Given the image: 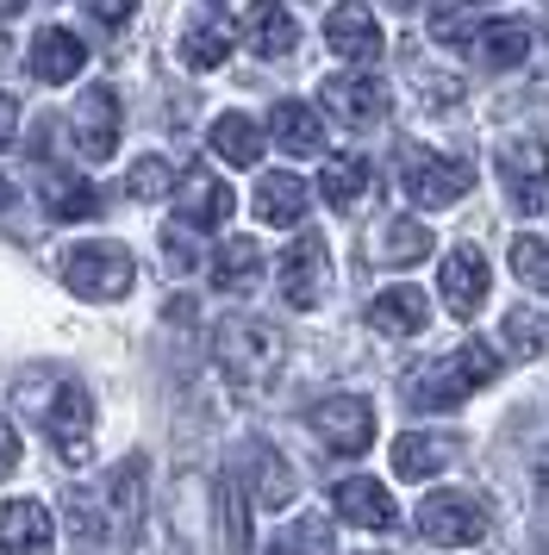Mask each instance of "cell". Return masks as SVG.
<instances>
[{
    "label": "cell",
    "mask_w": 549,
    "mask_h": 555,
    "mask_svg": "<svg viewBox=\"0 0 549 555\" xmlns=\"http://www.w3.org/2000/svg\"><path fill=\"white\" fill-rule=\"evenodd\" d=\"M13 131H20V101H13V94H0V151L13 144Z\"/></svg>",
    "instance_id": "60d3db41"
},
{
    "label": "cell",
    "mask_w": 549,
    "mask_h": 555,
    "mask_svg": "<svg viewBox=\"0 0 549 555\" xmlns=\"http://www.w3.org/2000/svg\"><path fill=\"white\" fill-rule=\"evenodd\" d=\"M424 319H431V300H424L419 287H381L369 300V325L381 337H419Z\"/></svg>",
    "instance_id": "7402d4cb"
},
{
    "label": "cell",
    "mask_w": 549,
    "mask_h": 555,
    "mask_svg": "<svg viewBox=\"0 0 549 555\" xmlns=\"http://www.w3.org/2000/svg\"><path fill=\"white\" fill-rule=\"evenodd\" d=\"M63 518H69V530H75V537H88V543H100V537L113 530L106 505L88 500V493H63Z\"/></svg>",
    "instance_id": "8d00e7d4"
},
{
    "label": "cell",
    "mask_w": 549,
    "mask_h": 555,
    "mask_svg": "<svg viewBox=\"0 0 549 555\" xmlns=\"http://www.w3.org/2000/svg\"><path fill=\"white\" fill-rule=\"evenodd\" d=\"M94 20H100V26H125V20H131V7H113V0H100Z\"/></svg>",
    "instance_id": "b9f144b4"
},
{
    "label": "cell",
    "mask_w": 549,
    "mask_h": 555,
    "mask_svg": "<svg viewBox=\"0 0 549 555\" xmlns=\"http://www.w3.org/2000/svg\"><path fill=\"white\" fill-rule=\"evenodd\" d=\"M20 400L38 412L44 437L56 443L63 462H81L88 455V437H94V400L81 380H56V375H25L20 380Z\"/></svg>",
    "instance_id": "3957f363"
},
{
    "label": "cell",
    "mask_w": 549,
    "mask_h": 555,
    "mask_svg": "<svg viewBox=\"0 0 549 555\" xmlns=\"http://www.w3.org/2000/svg\"><path fill=\"white\" fill-rule=\"evenodd\" d=\"M306 425H312V437L331 455H362L374 443V405L356 400V393H331V400H319L306 412Z\"/></svg>",
    "instance_id": "ba28073f"
},
{
    "label": "cell",
    "mask_w": 549,
    "mask_h": 555,
    "mask_svg": "<svg viewBox=\"0 0 549 555\" xmlns=\"http://www.w3.org/2000/svg\"><path fill=\"white\" fill-rule=\"evenodd\" d=\"M324 44L344 56V63H356V69H369L374 56H381V26H374V13L369 7H337L331 20H324Z\"/></svg>",
    "instance_id": "e0dca14e"
},
{
    "label": "cell",
    "mask_w": 549,
    "mask_h": 555,
    "mask_svg": "<svg viewBox=\"0 0 549 555\" xmlns=\"http://www.w3.org/2000/svg\"><path fill=\"white\" fill-rule=\"evenodd\" d=\"M250 206H256L263 225H299L306 219V181L288 176V169H269V176H256Z\"/></svg>",
    "instance_id": "603a6c76"
},
{
    "label": "cell",
    "mask_w": 549,
    "mask_h": 555,
    "mask_svg": "<svg viewBox=\"0 0 549 555\" xmlns=\"http://www.w3.org/2000/svg\"><path fill=\"white\" fill-rule=\"evenodd\" d=\"M481 26H487V20H481V13H462V7H456V13H431V38H437V44H456V51H474V44H481Z\"/></svg>",
    "instance_id": "d590c367"
},
{
    "label": "cell",
    "mask_w": 549,
    "mask_h": 555,
    "mask_svg": "<svg viewBox=\"0 0 549 555\" xmlns=\"http://www.w3.org/2000/svg\"><path fill=\"white\" fill-rule=\"evenodd\" d=\"M75 151L88 156V163H106V156L119 151V94L106 81L75 101Z\"/></svg>",
    "instance_id": "8fae6325"
},
{
    "label": "cell",
    "mask_w": 549,
    "mask_h": 555,
    "mask_svg": "<svg viewBox=\"0 0 549 555\" xmlns=\"http://www.w3.org/2000/svg\"><path fill=\"white\" fill-rule=\"evenodd\" d=\"M362 194H369V163H362V156H331L324 176H319V201L331 206V212H356Z\"/></svg>",
    "instance_id": "f1b7e54d"
},
{
    "label": "cell",
    "mask_w": 549,
    "mask_h": 555,
    "mask_svg": "<svg viewBox=\"0 0 549 555\" xmlns=\"http://www.w3.org/2000/svg\"><path fill=\"white\" fill-rule=\"evenodd\" d=\"M399 188H406V201L412 206H456L462 194L474 188V169L462 156H437V151H399Z\"/></svg>",
    "instance_id": "5b68a950"
},
{
    "label": "cell",
    "mask_w": 549,
    "mask_h": 555,
    "mask_svg": "<svg viewBox=\"0 0 549 555\" xmlns=\"http://www.w3.org/2000/svg\"><path fill=\"white\" fill-rule=\"evenodd\" d=\"M169 188H175V169L163 156H138L131 176H125V194H131V201H163Z\"/></svg>",
    "instance_id": "e575fe53"
},
{
    "label": "cell",
    "mask_w": 549,
    "mask_h": 555,
    "mask_svg": "<svg viewBox=\"0 0 549 555\" xmlns=\"http://www.w3.org/2000/svg\"><path fill=\"white\" fill-rule=\"evenodd\" d=\"M431 250H437L431 231H424L419 219H406V212H394V219H381V225L369 231V262H381V269H412V262H424Z\"/></svg>",
    "instance_id": "2e32d148"
},
{
    "label": "cell",
    "mask_w": 549,
    "mask_h": 555,
    "mask_svg": "<svg viewBox=\"0 0 549 555\" xmlns=\"http://www.w3.org/2000/svg\"><path fill=\"white\" fill-rule=\"evenodd\" d=\"M213 356H219L225 380H231L238 393H263V387H274L281 362H288V337H281L269 319L238 312V319H225V325L213 331Z\"/></svg>",
    "instance_id": "7a4b0ae2"
},
{
    "label": "cell",
    "mask_w": 549,
    "mask_h": 555,
    "mask_svg": "<svg viewBox=\"0 0 549 555\" xmlns=\"http://www.w3.org/2000/svg\"><path fill=\"white\" fill-rule=\"evenodd\" d=\"M331 500H337V518H344V525H356V530H394L399 525L387 487H381V480H369V475L337 480V487H331Z\"/></svg>",
    "instance_id": "4fadbf2b"
},
{
    "label": "cell",
    "mask_w": 549,
    "mask_h": 555,
    "mask_svg": "<svg viewBox=\"0 0 549 555\" xmlns=\"http://www.w3.org/2000/svg\"><path fill=\"white\" fill-rule=\"evenodd\" d=\"M63 281H69V294H81V300H125L131 281H138V262H131V250L113 244V237H100V244H69V250H63Z\"/></svg>",
    "instance_id": "277c9868"
},
{
    "label": "cell",
    "mask_w": 549,
    "mask_h": 555,
    "mask_svg": "<svg viewBox=\"0 0 549 555\" xmlns=\"http://www.w3.org/2000/svg\"><path fill=\"white\" fill-rule=\"evenodd\" d=\"M319 101H324V113H331L337 126H349V131H369V126L387 119V88H381L374 76H331L319 88Z\"/></svg>",
    "instance_id": "30bf717a"
},
{
    "label": "cell",
    "mask_w": 549,
    "mask_h": 555,
    "mask_svg": "<svg viewBox=\"0 0 549 555\" xmlns=\"http://www.w3.org/2000/svg\"><path fill=\"white\" fill-rule=\"evenodd\" d=\"M512 275L531 281V287H549V244L544 237H519L512 244Z\"/></svg>",
    "instance_id": "74e56055"
},
{
    "label": "cell",
    "mask_w": 549,
    "mask_h": 555,
    "mask_svg": "<svg viewBox=\"0 0 549 555\" xmlns=\"http://www.w3.org/2000/svg\"><path fill=\"white\" fill-rule=\"evenodd\" d=\"M7 206H13V181L0 176V212H7Z\"/></svg>",
    "instance_id": "7bdbcfd3"
},
{
    "label": "cell",
    "mask_w": 549,
    "mask_h": 555,
    "mask_svg": "<svg viewBox=\"0 0 549 555\" xmlns=\"http://www.w3.org/2000/svg\"><path fill=\"white\" fill-rule=\"evenodd\" d=\"M25 63H31L38 81L56 88V81H75L81 69H88V44H81L69 26H44L38 38H31V56H25Z\"/></svg>",
    "instance_id": "ac0fdd59"
},
{
    "label": "cell",
    "mask_w": 549,
    "mask_h": 555,
    "mask_svg": "<svg viewBox=\"0 0 549 555\" xmlns=\"http://www.w3.org/2000/svg\"><path fill=\"white\" fill-rule=\"evenodd\" d=\"M244 493H250V505H263V512H288V505H294V468H288L269 443H250L244 450Z\"/></svg>",
    "instance_id": "5bb4252c"
},
{
    "label": "cell",
    "mask_w": 549,
    "mask_h": 555,
    "mask_svg": "<svg viewBox=\"0 0 549 555\" xmlns=\"http://www.w3.org/2000/svg\"><path fill=\"white\" fill-rule=\"evenodd\" d=\"M474 56H481L487 69H519L524 56H531V26H524V20H487Z\"/></svg>",
    "instance_id": "f546056e"
},
{
    "label": "cell",
    "mask_w": 549,
    "mask_h": 555,
    "mask_svg": "<svg viewBox=\"0 0 549 555\" xmlns=\"http://www.w3.org/2000/svg\"><path fill=\"white\" fill-rule=\"evenodd\" d=\"M231 206H238V194H231L219 176H206V169H188V176H181V225H188V231L225 225V219H231Z\"/></svg>",
    "instance_id": "ffe728a7"
},
{
    "label": "cell",
    "mask_w": 549,
    "mask_h": 555,
    "mask_svg": "<svg viewBox=\"0 0 549 555\" xmlns=\"http://www.w3.org/2000/svg\"><path fill=\"white\" fill-rule=\"evenodd\" d=\"M206 144H213L219 163H231V169H256V156H263V131H256L250 113H219L213 131H206Z\"/></svg>",
    "instance_id": "484cf974"
},
{
    "label": "cell",
    "mask_w": 549,
    "mask_h": 555,
    "mask_svg": "<svg viewBox=\"0 0 549 555\" xmlns=\"http://www.w3.org/2000/svg\"><path fill=\"white\" fill-rule=\"evenodd\" d=\"M20 468V430L7 425V412H0V480Z\"/></svg>",
    "instance_id": "ab89813d"
},
{
    "label": "cell",
    "mask_w": 549,
    "mask_h": 555,
    "mask_svg": "<svg viewBox=\"0 0 549 555\" xmlns=\"http://www.w3.org/2000/svg\"><path fill=\"white\" fill-rule=\"evenodd\" d=\"M499 380V350H487V344H456V350L431 356L424 369H412L406 375V405L412 412H449V405L474 400L481 387H494Z\"/></svg>",
    "instance_id": "6da1fadb"
},
{
    "label": "cell",
    "mask_w": 549,
    "mask_h": 555,
    "mask_svg": "<svg viewBox=\"0 0 549 555\" xmlns=\"http://www.w3.org/2000/svg\"><path fill=\"white\" fill-rule=\"evenodd\" d=\"M449 462H456V437H444V430H399L394 437V475L399 480H431Z\"/></svg>",
    "instance_id": "44dd1931"
},
{
    "label": "cell",
    "mask_w": 549,
    "mask_h": 555,
    "mask_svg": "<svg viewBox=\"0 0 549 555\" xmlns=\"http://www.w3.org/2000/svg\"><path fill=\"white\" fill-rule=\"evenodd\" d=\"M487 256L474 250V244H456V250L444 256V269H437V294H444V306L456 312V319H474L481 312V300H487Z\"/></svg>",
    "instance_id": "7c38bea8"
},
{
    "label": "cell",
    "mask_w": 549,
    "mask_h": 555,
    "mask_svg": "<svg viewBox=\"0 0 549 555\" xmlns=\"http://www.w3.org/2000/svg\"><path fill=\"white\" fill-rule=\"evenodd\" d=\"M263 281V250H256V237H231L213 250V287L219 294H250Z\"/></svg>",
    "instance_id": "4316f807"
},
{
    "label": "cell",
    "mask_w": 549,
    "mask_h": 555,
    "mask_svg": "<svg viewBox=\"0 0 549 555\" xmlns=\"http://www.w3.org/2000/svg\"><path fill=\"white\" fill-rule=\"evenodd\" d=\"M419 530L431 543H444V550H469V543L487 537V505L474 493H462V487H444V493H431L419 505Z\"/></svg>",
    "instance_id": "52a82bcc"
},
{
    "label": "cell",
    "mask_w": 549,
    "mask_h": 555,
    "mask_svg": "<svg viewBox=\"0 0 549 555\" xmlns=\"http://www.w3.org/2000/svg\"><path fill=\"white\" fill-rule=\"evenodd\" d=\"M324 287H331V256H324L319 231H306V237H294L281 250V300L294 312H312L324 300Z\"/></svg>",
    "instance_id": "9c48e42d"
},
{
    "label": "cell",
    "mask_w": 549,
    "mask_h": 555,
    "mask_svg": "<svg viewBox=\"0 0 549 555\" xmlns=\"http://www.w3.org/2000/svg\"><path fill=\"white\" fill-rule=\"evenodd\" d=\"M44 212H50V219H94V212H100L94 181L50 169V176H44Z\"/></svg>",
    "instance_id": "4dcf8cb0"
},
{
    "label": "cell",
    "mask_w": 549,
    "mask_h": 555,
    "mask_svg": "<svg viewBox=\"0 0 549 555\" xmlns=\"http://www.w3.org/2000/svg\"><path fill=\"white\" fill-rule=\"evenodd\" d=\"M544 493H549V475H544Z\"/></svg>",
    "instance_id": "ee69618b"
},
{
    "label": "cell",
    "mask_w": 549,
    "mask_h": 555,
    "mask_svg": "<svg viewBox=\"0 0 549 555\" xmlns=\"http://www.w3.org/2000/svg\"><path fill=\"white\" fill-rule=\"evenodd\" d=\"M219 537H225V550L231 555L250 550V493L231 475L219 480Z\"/></svg>",
    "instance_id": "1f68e13d"
},
{
    "label": "cell",
    "mask_w": 549,
    "mask_h": 555,
    "mask_svg": "<svg viewBox=\"0 0 549 555\" xmlns=\"http://www.w3.org/2000/svg\"><path fill=\"white\" fill-rule=\"evenodd\" d=\"M499 337H506V350L512 356H544L549 350V319L537 312V306H512Z\"/></svg>",
    "instance_id": "d6a6232c"
},
{
    "label": "cell",
    "mask_w": 549,
    "mask_h": 555,
    "mask_svg": "<svg viewBox=\"0 0 549 555\" xmlns=\"http://www.w3.org/2000/svg\"><path fill=\"white\" fill-rule=\"evenodd\" d=\"M499 188H506L512 212H524V219L549 212V144L512 138V144L499 151Z\"/></svg>",
    "instance_id": "8992f818"
},
{
    "label": "cell",
    "mask_w": 549,
    "mask_h": 555,
    "mask_svg": "<svg viewBox=\"0 0 549 555\" xmlns=\"http://www.w3.org/2000/svg\"><path fill=\"white\" fill-rule=\"evenodd\" d=\"M238 31H244V44L256 56H288L299 44L294 13H288V7H269V0H263V7H250L244 20H238Z\"/></svg>",
    "instance_id": "d4e9b609"
},
{
    "label": "cell",
    "mask_w": 549,
    "mask_h": 555,
    "mask_svg": "<svg viewBox=\"0 0 549 555\" xmlns=\"http://www.w3.org/2000/svg\"><path fill=\"white\" fill-rule=\"evenodd\" d=\"M269 131H274V144H281L288 156H319L324 151V119L306 101H274Z\"/></svg>",
    "instance_id": "cb8c5ba5"
},
{
    "label": "cell",
    "mask_w": 549,
    "mask_h": 555,
    "mask_svg": "<svg viewBox=\"0 0 549 555\" xmlns=\"http://www.w3.org/2000/svg\"><path fill=\"white\" fill-rule=\"evenodd\" d=\"M0 550L7 555H56V518L38 500H13L0 512Z\"/></svg>",
    "instance_id": "9a60e30c"
},
{
    "label": "cell",
    "mask_w": 549,
    "mask_h": 555,
    "mask_svg": "<svg viewBox=\"0 0 549 555\" xmlns=\"http://www.w3.org/2000/svg\"><path fill=\"white\" fill-rule=\"evenodd\" d=\"M144 475H150L144 455H125L119 468H113V480H106V500L100 505L113 512V525L119 530H131L138 518H144Z\"/></svg>",
    "instance_id": "83f0119b"
},
{
    "label": "cell",
    "mask_w": 549,
    "mask_h": 555,
    "mask_svg": "<svg viewBox=\"0 0 549 555\" xmlns=\"http://www.w3.org/2000/svg\"><path fill=\"white\" fill-rule=\"evenodd\" d=\"M225 56H231V20L219 7H194L188 26H181V63L188 69H219Z\"/></svg>",
    "instance_id": "d6986e66"
},
{
    "label": "cell",
    "mask_w": 549,
    "mask_h": 555,
    "mask_svg": "<svg viewBox=\"0 0 549 555\" xmlns=\"http://www.w3.org/2000/svg\"><path fill=\"white\" fill-rule=\"evenodd\" d=\"M163 262H169L175 275H194V269H200V250H194V231L181 225V219H175V225L163 231Z\"/></svg>",
    "instance_id": "f35d334b"
},
{
    "label": "cell",
    "mask_w": 549,
    "mask_h": 555,
    "mask_svg": "<svg viewBox=\"0 0 549 555\" xmlns=\"http://www.w3.org/2000/svg\"><path fill=\"white\" fill-rule=\"evenodd\" d=\"M269 555H331V525L306 512V518H294V525L274 537V550H269Z\"/></svg>",
    "instance_id": "836d02e7"
}]
</instances>
